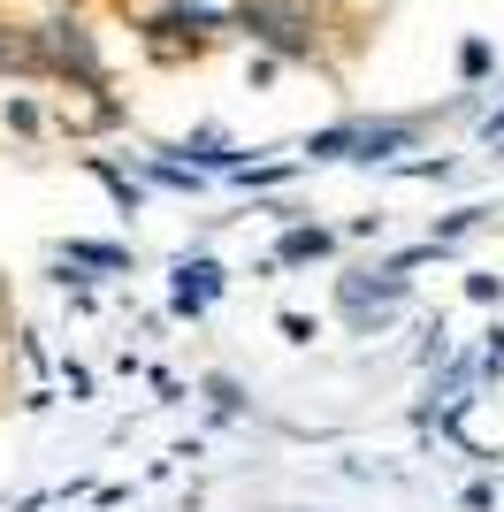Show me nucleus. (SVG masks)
Listing matches in <instances>:
<instances>
[{
	"label": "nucleus",
	"mask_w": 504,
	"mask_h": 512,
	"mask_svg": "<svg viewBox=\"0 0 504 512\" xmlns=\"http://www.w3.org/2000/svg\"><path fill=\"white\" fill-rule=\"evenodd\" d=\"M237 23H245L260 46L291 54V62H306V54L321 46V31H314V0H245V8H237Z\"/></svg>",
	"instance_id": "f257e3e1"
},
{
	"label": "nucleus",
	"mask_w": 504,
	"mask_h": 512,
	"mask_svg": "<svg viewBox=\"0 0 504 512\" xmlns=\"http://www.w3.org/2000/svg\"><path fill=\"white\" fill-rule=\"evenodd\" d=\"M31 46H39V69H54V77H77V85L100 92L107 69H100V46H92V31H84L77 16H54L31 31Z\"/></svg>",
	"instance_id": "f03ea898"
},
{
	"label": "nucleus",
	"mask_w": 504,
	"mask_h": 512,
	"mask_svg": "<svg viewBox=\"0 0 504 512\" xmlns=\"http://www.w3.org/2000/svg\"><path fill=\"white\" fill-rule=\"evenodd\" d=\"M398 146H413V123H367V130H321L306 153H321V161H390Z\"/></svg>",
	"instance_id": "7ed1b4c3"
},
{
	"label": "nucleus",
	"mask_w": 504,
	"mask_h": 512,
	"mask_svg": "<svg viewBox=\"0 0 504 512\" xmlns=\"http://www.w3.org/2000/svg\"><path fill=\"white\" fill-rule=\"evenodd\" d=\"M214 31H222L214 8H161V16L146 23V46L153 54H184V46H207Z\"/></svg>",
	"instance_id": "20e7f679"
},
{
	"label": "nucleus",
	"mask_w": 504,
	"mask_h": 512,
	"mask_svg": "<svg viewBox=\"0 0 504 512\" xmlns=\"http://www.w3.org/2000/svg\"><path fill=\"white\" fill-rule=\"evenodd\" d=\"M207 299H214V268L199 260V268H184V283H176V306H184V314H199Z\"/></svg>",
	"instance_id": "39448f33"
},
{
	"label": "nucleus",
	"mask_w": 504,
	"mask_h": 512,
	"mask_svg": "<svg viewBox=\"0 0 504 512\" xmlns=\"http://www.w3.org/2000/svg\"><path fill=\"white\" fill-rule=\"evenodd\" d=\"M8 69H39V46L16 39V31H0V77H8Z\"/></svg>",
	"instance_id": "423d86ee"
},
{
	"label": "nucleus",
	"mask_w": 504,
	"mask_h": 512,
	"mask_svg": "<svg viewBox=\"0 0 504 512\" xmlns=\"http://www.w3.org/2000/svg\"><path fill=\"white\" fill-rule=\"evenodd\" d=\"M321 245H329L321 230H291V237H283V260H306V253H321Z\"/></svg>",
	"instance_id": "0eeeda50"
}]
</instances>
